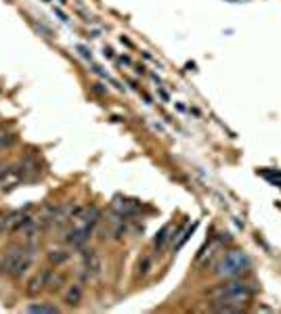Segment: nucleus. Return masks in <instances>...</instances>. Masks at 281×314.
Returning <instances> with one entry per match:
<instances>
[{"mask_svg":"<svg viewBox=\"0 0 281 314\" xmlns=\"http://www.w3.org/2000/svg\"><path fill=\"white\" fill-rule=\"evenodd\" d=\"M63 281H65L63 274H57V277H53V272H51V277H49V287L53 289V291H55V289H61Z\"/></svg>","mask_w":281,"mask_h":314,"instance_id":"nucleus-11","label":"nucleus"},{"mask_svg":"<svg viewBox=\"0 0 281 314\" xmlns=\"http://www.w3.org/2000/svg\"><path fill=\"white\" fill-rule=\"evenodd\" d=\"M32 258H34V245H32V247H26L23 256L13 264V268L9 270L11 277H13V279H21L23 274L29 270V266H32Z\"/></svg>","mask_w":281,"mask_h":314,"instance_id":"nucleus-5","label":"nucleus"},{"mask_svg":"<svg viewBox=\"0 0 281 314\" xmlns=\"http://www.w3.org/2000/svg\"><path fill=\"white\" fill-rule=\"evenodd\" d=\"M248 268H250V258L246 251L231 249L216 264V274H221V277H237V274L246 272Z\"/></svg>","mask_w":281,"mask_h":314,"instance_id":"nucleus-2","label":"nucleus"},{"mask_svg":"<svg viewBox=\"0 0 281 314\" xmlns=\"http://www.w3.org/2000/svg\"><path fill=\"white\" fill-rule=\"evenodd\" d=\"M11 224H13V216H11V218H0V235L9 229Z\"/></svg>","mask_w":281,"mask_h":314,"instance_id":"nucleus-15","label":"nucleus"},{"mask_svg":"<svg viewBox=\"0 0 281 314\" xmlns=\"http://www.w3.org/2000/svg\"><path fill=\"white\" fill-rule=\"evenodd\" d=\"M23 251H26V247H23V245H15V247H11V249L4 254V258H2V262H0V264H2V268H4L6 272H9V270L13 268V264L23 256Z\"/></svg>","mask_w":281,"mask_h":314,"instance_id":"nucleus-8","label":"nucleus"},{"mask_svg":"<svg viewBox=\"0 0 281 314\" xmlns=\"http://www.w3.org/2000/svg\"><path fill=\"white\" fill-rule=\"evenodd\" d=\"M252 295H254V289L244 281L225 283V285H218L212 291L216 304H235V306H241V302L250 300Z\"/></svg>","mask_w":281,"mask_h":314,"instance_id":"nucleus-1","label":"nucleus"},{"mask_svg":"<svg viewBox=\"0 0 281 314\" xmlns=\"http://www.w3.org/2000/svg\"><path fill=\"white\" fill-rule=\"evenodd\" d=\"M168 231H170V226H164V229L160 231V235L155 237V247H162V243L168 239Z\"/></svg>","mask_w":281,"mask_h":314,"instance_id":"nucleus-14","label":"nucleus"},{"mask_svg":"<svg viewBox=\"0 0 281 314\" xmlns=\"http://www.w3.org/2000/svg\"><path fill=\"white\" fill-rule=\"evenodd\" d=\"M49 277H51V270H42L38 277H34L32 281L28 283V287H26V293L29 295V297H34V295H38L42 291V289L49 285Z\"/></svg>","mask_w":281,"mask_h":314,"instance_id":"nucleus-6","label":"nucleus"},{"mask_svg":"<svg viewBox=\"0 0 281 314\" xmlns=\"http://www.w3.org/2000/svg\"><path fill=\"white\" fill-rule=\"evenodd\" d=\"M63 302L69 308H76V306L82 302V285L80 283H72V285L67 287V291L63 293Z\"/></svg>","mask_w":281,"mask_h":314,"instance_id":"nucleus-7","label":"nucleus"},{"mask_svg":"<svg viewBox=\"0 0 281 314\" xmlns=\"http://www.w3.org/2000/svg\"><path fill=\"white\" fill-rule=\"evenodd\" d=\"M92 229H95V224L78 222V220H76V222H74V229L65 235V241L69 243V245H74V247H82L84 243H86V241L90 239Z\"/></svg>","mask_w":281,"mask_h":314,"instance_id":"nucleus-3","label":"nucleus"},{"mask_svg":"<svg viewBox=\"0 0 281 314\" xmlns=\"http://www.w3.org/2000/svg\"><path fill=\"white\" fill-rule=\"evenodd\" d=\"M2 270H4V268H2V264H0V272H2Z\"/></svg>","mask_w":281,"mask_h":314,"instance_id":"nucleus-16","label":"nucleus"},{"mask_svg":"<svg viewBox=\"0 0 281 314\" xmlns=\"http://www.w3.org/2000/svg\"><path fill=\"white\" fill-rule=\"evenodd\" d=\"M82 262H84V268H86L88 277L90 279H97L101 272H103V262L95 249H84L82 251Z\"/></svg>","mask_w":281,"mask_h":314,"instance_id":"nucleus-4","label":"nucleus"},{"mask_svg":"<svg viewBox=\"0 0 281 314\" xmlns=\"http://www.w3.org/2000/svg\"><path fill=\"white\" fill-rule=\"evenodd\" d=\"M69 260V251L65 249H51L49 251V264L51 266H61Z\"/></svg>","mask_w":281,"mask_h":314,"instance_id":"nucleus-9","label":"nucleus"},{"mask_svg":"<svg viewBox=\"0 0 281 314\" xmlns=\"http://www.w3.org/2000/svg\"><path fill=\"white\" fill-rule=\"evenodd\" d=\"M151 268V258H143V260L139 262V274L143 277V274H147Z\"/></svg>","mask_w":281,"mask_h":314,"instance_id":"nucleus-13","label":"nucleus"},{"mask_svg":"<svg viewBox=\"0 0 281 314\" xmlns=\"http://www.w3.org/2000/svg\"><path fill=\"white\" fill-rule=\"evenodd\" d=\"M28 312H59V308L53 304H32L28 306Z\"/></svg>","mask_w":281,"mask_h":314,"instance_id":"nucleus-10","label":"nucleus"},{"mask_svg":"<svg viewBox=\"0 0 281 314\" xmlns=\"http://www.w3.org/2000/svg\"><path fill=\"white\" fill-rule=\"evenodd\" d=\"M13 143H15V134L0 130V149H2V147H9V145H13Z\"/></svg>","mask_w":281,"mask_h":314,"instance_id":"nucleus-12","label":"nucleus"}]
</instances>
